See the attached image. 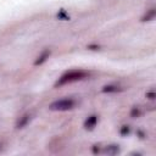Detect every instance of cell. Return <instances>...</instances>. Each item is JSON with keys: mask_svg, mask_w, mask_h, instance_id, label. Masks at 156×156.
I'll list each match as a JSON object with an SVG mask.
<instances>
[{"mask_svg": "<svg viewBox=\"0 0 156 156\" xmlns=\"http://www.w3.org/2000/svg\"><path fill=\"white\" fill-rule=\"evenodd\" d=\"M155 96H156V95H155V93H154V91H150V93H147V94H146V98H149L150 100L155 99Z\"/></svg>", "mask_w": 156, "mask_h": 156, "instance_id": "7c38bea8", "label": "cell"}, {"mask_svg": "<svg viewBox=\"0 0 156 156\" xmlns=\"http://www.w3.org/2000/svg\"><path fill=\"white\" fill-rule=\"evenodd\" d=\"M49 56H50V51L49 50H45L37 60H35V62H34V65L35 66H38V65H41L43 62H45L46 61V58H49Z\"/></svg>", "mask_w": 156, "mask_h": 156, "instance_id": "5b68a950", "label": "cell"}, {"mask_svg": "<svg viewBox=\"0 0 156 156\" xmlns=\"http://www.w3.org/2000/svg\"><path fill=\"white\" fill-rule=\"evenodd\" d=\"M155 16H156V10H155V9H150V10L141 17V21H151V20L155 18Z\"/></svg>", "mask_w": 156, "mask_h": 156, "instance_id": "52a82bcc", "label": "cell"}, {"mask_svg": "<svg viewBox=\"0 0 156 156\" xmlns=\"http://www.w3.org/2000/svg\"><path fill=\"white\" fill-rule=\"evenodd\" d=\"M29 119H30V116H29V115H24V116H22V117L17 121L16 127H17V128H23V127L29 122Z\"/></svg>", "mask_w": 156, "mask_h": 156, "instance_id": "8992f818", "label": "cell"}, {"mask_svg": "<svg viewBox=\"0 0 156 156\" xmlns=\"http://www.w3.org/2000/svg\"><path fill=\"white\" fill-rule=\"evenodd\" d=\"M141 115V110L139 107H133L132 111H130V117L135 118V117H139Z\"/></svg>", "mask_w": 156, "mask_h": 156, "instance_id": "9c48e42d", "label": "cell"}, {"mask_svg": "<svg viewBox=\"0 0 156 156\" xmlns=\"http://www.w3.org/2000/svg\"><path fill=\"white\" fill-rule=\"evenodd\" d=\"M123 88L118 87V85H113V84H110V85H105L102 88V93H118V91H122Z\"/></svg>", "mask_w": 156, "mask_h": 156, "instance_id": "277c9868", "label": "cell"}, {"mask_svg": "<svg viewBox=\"0 0 156 156\" xmlns=\"http://www.w3.org/2000/svg\"><path fill=\"white\" fill-rule=\"evenodd\" d=\"M93 152H94V154H96V152H100V149L98 147V145H95V146L93 147Z\"/></svg>", "mask_w": 156, "mask_h": 156, "instance_id": "4fadbf2b", "label": "cell"}, {"mask_svg": "<svg viewBox=\"0 0 156 156\" xmlns=\"http://www.w3.org/2000/svg\"><path fill=\"white\" fill-rule=\"evenodd\" d=\"M96 123H98V116L91 115V116H89V117L85 119V122H84V128H85V129H93V128L96 126Z\"/></svg>", "mask_w": 156, "mask_h": 156, "instance_id": "3957f363", "label": "cell"}, {"mask_svg": "<svg viewBox=\"0 0 156 156\" xmlns=\"http://www.w3.org/2000/svg\"><path fill=\"white\" fill-rule=\"evenodd\" d=\"M57 17H58V18H62V20H68V17L66 16V13H65L63 11H61L60 13H57Z\"/></svg>", "mask_w": 156, "mask_h": 156, "instance_id": "8fae6325", "label": "cell"}, {"mask_svg": "<svg viewBox=\"0 0 156 156\" xmlns=\"http://www.w3.org/2000/svg\"><path fill=\"white\" fill-rule=\"evenodd\" d=\"M0 149H1V145H0Z\"/></svg>", "mask_w": 156, "mask_h": 156, "instance_id": "5bb4252c", "label": "cell"}, {"mask_svg": "<svg viewBox=\"0 0 156 156\" xmlns=\"http://www.w3.org/2000/svg\"><path fill=\"white\" fill-rule=\"evenodd\" d=\"M119 133H121L122 135H127V134H129V133H130V127H128V126H123V127L121 128Z\"/></svg>", "mask_w": 156, "mask_h": 156, "instance_id": "30bf717a", "label": "cell"}, {"mask_svg": "<svg viewBox=\"0 0 156 156\" xmlns=\"http://www.w3.org/2000/svg\"><path fill=\"white\" fill-rule=\"evenodd\" d=\"M76 106V100L74 99H61V100H56L54 101L49 108L52 110V111H67V110H71Z\"/></svg>", "mask_w": 156, "mask_h": 156, "instance_id": "7a4b0ae2", "label": "cell"}, {"mask_svg": "<svg viewBox=\"0 0 156 156\" xmlns=\"http://www.w3.org/2000/svg\"><path fill=\"white\" fill-rule=\"evenodd\" d=\"M105 152L107 155H116L119 152V147H118V145H108V146H106Z\"/></svg>", "mask_w": 156, "mask_h": 156, "instance_id": "ba28073f", "label": "cell"}, {"mask_svg": "<svg viewBox=\"0 0 156 156\" xmlns=\"http://www.w3.org/2000/svg\"><path fill=\"white\" fill-rule=\"evenodd\" d=\"M88 72L85 71H82V69H74V71H69L67 73H65L63 76H61L57 82L55 83V87H58V85H63V84H67V83H72V82H77V80H82L84 78L88 77Z\"/></svg>", "mask_w": 156, "mask_h": 156, "instance_id": "6da1fadb", "label": "cell"}]
</instances>
